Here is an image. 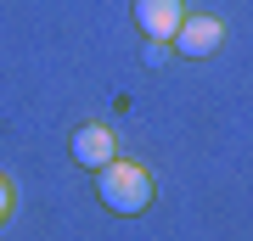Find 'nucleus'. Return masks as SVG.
Returning a JSON list of instances; mask_svg holds the SVG:
<instances>
[{
  "mask_svg": "<svg viewBox=\"0 0 253 241\" xmlns=\"http://www.w3.org/2000/svg\"><path fill=\"white\" fill-rule=\"evenodd\" d=\"M96 191L101 202L113 207V213H141L146 202H152V174L141 169V163H107V169H96Z\"/></svg>",
  "mask_w": 253,
  "mask_h": 241,
  "instance_id": "obj_1",
  "label": "nucleus"
},
{
  "mask_svg": "<svg viewBox=\"0 0 253 241\" xmlns=\"http://www.w3.org/2000/svg\"><path fill=\"white\" fill-rule=\"evenodd\" d=\"M135 23L146 39H174V28L186 23V6L180 0H135Z\"/></svg>",
  "mask_w": 253,
  "mask_h": 241,
  "instance_id": "obj_2",
  "label": "nucleus"
},
{
  "mask_svg": "<svg viewBox=\"0 0 253 241\" xmlns=\"http://www.w3.org/2000/svg\"><path fill=\"white\" fill-rule=\"evenodd\" d=\"M174 39H180V45H174L180 56H208L219 39H225V23H219V17H186L180 28H174Z\"/></svg>",
  "mask_w": 253,
  "mask_h": 241,
  "instance_id": "obj_3",
  "label": "nucleus"
},
{
  "mask_svg": "<svg viewBox=\"0 0 253 241\" xmlns=\"http://www.w3.org/2000/svg\"><path fill=\"white\" fill-rule=\"evenodd\" d=\"M73 163H84V169H107V163H113V129H101V124L73 129Z\"/></svg>",
  "mask_w": 253,
  "mask_h": 241,
  "instance_id": "obj_4",
  "label": "nucleus"
},
{
  "mask_svg": "<svg viewBox=\"0 0 253 241\" xmlns=\"http://www.w3.org/2000/svg\"><path fill=\"white\" fill-rule=\"evenodd\" d=\"M163 56H169V51H163V39H152V45H146V68H163Z\"/></svg>",
  "mask_w": 253,
  "mask_h": 241,
  "instance_id": "obj_5",
  "label": "nucleus"
},
{
  "mask_svg": "<svg viewBox=\"0 0 253 241\" xmlns=\"http://www.w3.org/2000/svg\"><path fill=\"white\" fill-rule=\"evenodd\" d=\"M11 213V185H6V174H0V219Z\"/></svg>",
  "mask_w": 253,
  "mask_h": 241,
  "instance_id": "obj_6",
  "label": "nucleus"
}]
</instances>
